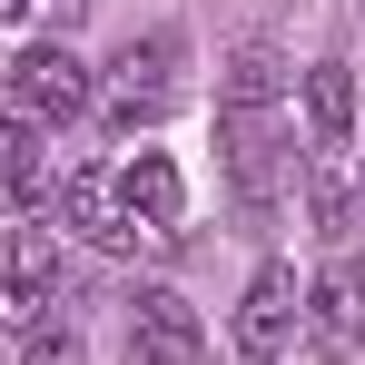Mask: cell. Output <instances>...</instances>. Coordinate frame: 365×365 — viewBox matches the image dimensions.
<instances>
[{
  "label": "cell",
  "instance_id": "obj_1",
  "mask_svg": "<svg viewBox=\"0 0 365 365\" xmlns=\"http://www.w3.org/2000/svg\"><path fill=\"white\" fill-rule=\"evenodd\" d=\"M89 99H99V79H89V60H79L69 40H40V50L10 60V109H20V119L60 128V119H79Z\"/></svg>",
  "mask_w": 365,
  "mask_h": 365
},
{
  "label": "cell",
  "instance_id": "obj_2",
  "mask_svg": "<svg viewBox=\"0 0 365 365\" xmlns=\"http://www.w3.org/2000/svg\"><path fill=\"white\" fill-rule=\"evenodd\" d=\"M178 30H158V40H128L119 50V79H109V128H148L178 109Z\"/></svg>",
  "mask_w": 365,
  "mask_h": 365
},
{
  "label": "cell",
  "instance_id": "obj_3",
  "mask_svg": "<svg viewBox=\"0 0 365 365\" xmlns=\"http://www.w3.org/2000/svg\"><path fill=\"white\" fill-rule=\"evenodd\" d=\"M40 316H60V247L40 227H20L0 247V336H30Z\"/></svg>",
  "mask_w": 365,
  "mask_h": 365
},
{
  "label": "cell",
  "instance_id": "obj_4",
  "mask_svg": "<svg viewBox=\"0 0 365 365\" xmlns=\"http://www.w3.org/2000/svg\"><path fill=\"white\" fill-rule=\"evenodd\" d=\"M297 316H306L297 267H257L247 297H237V356H247V365H277L287 346H297Z\"/></svg>",
  "mask_w": 365,
  "mask_h": 365
},
{
  "label": "cell",
  "instance_id": "obj_5",
  "mask_svg": "<svg viewBox=\"0 0 365 365\" xmlns=\"http://www.w3.org/2000/svg\"><path fill=\"white\" fill-rule=\"evenodd\" d=\"M217 128H227V187H237L247 207H277L287 197V168H297L287 128L277 119H217Z\"/></svg>",
  "mask_w": 365,
  "mask_h": 365
},
{
  "label": "cell",
  "instance_id": "obj_6",
  "mask_svg": "<svg viewBox=\"0 0 365 365\" xmlns=\"http://www.w3.org/2000/svg\"><path fill=\"white\" fill-rule=\"evenodd\" d=\"M50 197H60V227H69V237H89V247H138V217L119 207V178H109V168H60Z\"/></svg>",
  "mask_w": 365,
  "mask_h": 365
},
{
  "label": "cell",
  "instance_id": "obj_7",
  "mask_svg": "<svg viewBox=\"0 0 365 365\" xmlns=\"http://www.w3.org/2000/svg\"><path fill=\"white\" fill-rule=\"evenodd\" d=\"M306 336L326 356H356L365 346V257H336L316 287H306Z\"/></svg>",
  "mask_w": 365,
  "mask_h": 365
},
{
  "label": "cell",
  "instance_id": "obj_8",
  "mask_svg": "<svg viewBox=\"0 0 365 365\" xmlns=\"http://www.w3.org/2000/svg\"><path fill=\"white\" fill-rule=\"evenodd\" d=\"M119 207L138 217V237H148V247H178V207H187V178H178V158L138 148V158L119 168Z\"/></svg>",
  "mask_w": 365,
  "mask_h": 365
},
{
  "label": "cell",
  "instance_id": "obj_9",
  "mask_svg": "<svg viewBox=\"0 0 365 365\" xmlns=\"http://www.w3.org/2000/svg\"><path fill=\"white\" fill-rule=\"evenodd\" d=\"M197 316H187V297H168V287H148L138 297V326H128V356L119 365H197Z\"/></svg>",
  "mask_w": 365,
  "mask_h": 365
},
{
  "label": "cell",
  "instance_id": "obj_10",
  "mask_svg": "<svg viewBox=\"0 0 365 365\" xmlns=\"http://www.w3.org/2000/svg\"><path fill=\"white\" fill-rule=\"evenodd\" d=\"M50 178H60V168H50V128L10 109V119H0V197H10V207H40Z\"/></svg>",
  "mask_w": 365,
  "mask_h": 365
},
{
  "label": "cell",
  "instance_id": "obj_11",
  "mask_svg": "<svg viewBox=\"0 0 365 365\" xmlns=\"http://www.w3.org/2000/svg\"><path fill=\"white\" fill-rule=\"evenodd\" d=\"M306 138H316V148H346V138H356V69L346 60L306 69Z\"/></svg>",
  "mask_w": 365,
  "mask_h": 365
},
{
  "label": "cell",
  "instance_id": "obj_12",
  "mask_svg": "<svg viewBox=\"0 0 365 365\" xmlns=\"http://www.w3.org/2000/svg\"><path fill=\"white\" fill-rule=\"evenodd\" d=\"M277 89H287L277 50H237L227 79H217V119H267V109H277Z\"/></svg>",
  "mask_w": 365,
  "mask_h": 365
},
{
  "label": "cell",
  "instance_id": "obj_13",
  "mask_svg": "<svg viewBox=\"0 0 365 365\" xmlns=\"http://www.w3.org/2000/svg\"><path fill=\"white\" fill-rule=\"evenodd\" d=\"M306 207H316L326 237L356 227V187H346V168H336V148H306Z\"/></svg>",
  "mask_w": 365,
  "mask_h": 365
},
{
  "label": "cell",
  "instance_id": "obj_14",
  "mask_svg": "<svg viewBox=\"0 0 365 365\" xmlns=\"http://www.w3.org/2000/svg\"><path fill=\"white\" fill-rule=\"evenodd\" d=\"M10 356H20V365H69V356H79V326H69V316H40L30 336H10Z\"/></svg>",
  "mask_w": 365,
  "mask_h": 365
},
{
  "label": "cell",
  "instance_id": "obj_15",
  "mask_svg": "<svg viewBox=\"0 0 365 365\" xmlns=\"http://www.w3.org/2000/svg\"><path fill=\"white\" fill-rule=\"evenodd\" d=\"M30 10H40V0H0V20H30Z\"/></svg>",
  "mask_w": 365,
  "mask_h": 365
},
{
  "label": "cell",
  "instance_id": "obj_16",
  "mask_svg": "<svg viewBox=\"0 0 365 365\" xmlns=\"http://www.w3.org/2000/svg\"><path fill=\"white\" fill-rule=\"evenodd\" d=\"M50 10H60V20H79V10H89V0H50Z\"/></svg>",
  "mask_w": 365,
  "mask_h": 365
},
{
  "label": "cell",
  "instance_id": "obj_17",
  "mask_svg": "<svg viewBox=\"0 0 365 365\" xmlns=\"http://www.w3.org/2000/svg\"><path fill=\"white\" fill-rule=\"evenodd\" d=\"M356 207H365V197H356Z\"/></svg>",
  "mask_w": 365,
  "mask_h": 365
}]
</instances>
